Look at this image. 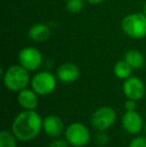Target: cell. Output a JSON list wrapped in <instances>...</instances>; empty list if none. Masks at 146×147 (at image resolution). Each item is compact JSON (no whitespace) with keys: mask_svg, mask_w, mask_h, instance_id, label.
Returning <instances> with one entry per match:
<instances>
[{"mask_svg":"<svg viewBox=\"0 0 146 147\" xmlns=\"http://www.w3.org/2000/svg\"><path fill=\"white\" fill-rule=\"evenodd\" d=\"M43 127V119L35 110H23L14 117L11 131L19 141L35 139Z\"/></svg>","mask_w":146,"mask_h":147,"instance_id":"6da1fadb","label":"cell"},{"mask_svg":"<svg viewBox=\"0 0 146 147\" xmlns=\"http://www.w3.org/2000/svg\"><path fill=\"white\" fill-rule=\"evenodd\" d=\"M2 79L5 88L13 92H19L27 88L31 81L29 71L21 65H12L2 73Z\"/></svg>","mask_w":146,"mask_h":147,"instance_id":"7a4b0ae2","label":"cell"},{"mask_svg":"<svg viewBox=\"0 0 146 147\" xmlns=\"http://www.w3.org/2000/svg\"><path fill=\"white\" fill-rule=\"evenodd\" d=\"M121 28L127 36L141 39L146 36V15L144 13H131L124 16Z\"/></svg>","mask_w":146,"mask_h":147,"instance_id":"3957f363","label":"cell"},{"mask_svg":"<svg viewBox=\"0 0 146 147\" xmlns=\"http://www.w3.org/2000/svg\"><path fill=\"white\" fill-rule=\"evenodd\" d=\"M65 140L72 147H84L91 140V134L85 124L73 122L66 127L64 132Z\"/></svg>","mask_w":146,"mask_h":147,"instance_id":"277c9868","label":"cell"},{"mask_svg":"<svg viewBox=\"0 0 146 147\" xmlns=\"http://www.w3.org/2000/svg\"><path fill=\"white\" fill-rule=\"evenodd\" d=\"M30 85L38 95L47 96L56 89V77L48 71L37 72L32 76Z\"/></svg>","mask_w":146,"mask_h":147,"instance_id":"5b68a950","label":"cell"},{"mask_svg":"<svg viewBox=\"0 0 146 147\" xmlns=\"http://www.w3.org/2000/svg\"><path fill=\"white\" fill-rule=\"evenodd\" d=\"M116 112L111 106H101L97 108L91 115L92 127L97 131H106L116 121Z\"/></svg>","mask_w":146,"mask_h":147,"instance_id":"8992f818","label":"cell"},{"mask_svg":"<svg viewBox=\"0 0 146 147\" xmlns=\"http://www.w3.org/2000/svg\"><path fill=\"white\" fill-rule=\"evenodd\" d=\"M42 59L40 51L32 46L24 47L18 53L19 64L29 72L36 71L42 64Z\"/></svg>","mask_w":146,"mask_h":147,"instance_id":"52a82bcc","label":"cell"},{"mask_svg":"<svg viewBox=\"0 0 146 147\" xmlns=\"http://www.w3.org/2000/svg\"><path fill=\"white\" fill-rule=\"evenodd\" d=\"M122 90L127 99L140 100L146 95V84L136 76H130L124 80Z\"/></svg>","mask_w":146,"mask_h":147,"instance_id":"ba28073f","label":"cell"},{"mask_svg":"<svg viewBox=\"0 0 146 147\" xmlns=\"http://www.w3.org/2000/svg\"><path fill=\"white\" fill-rule=\"evenodd\" d=\"M122 128L131 135H138L144 129V121L141 114L136 110L126 111L121 118Z\"/></svg>","mask_w":146,"mask_h":147,"instance_id":"9c48e42d","label":"cell"},{"mask_svg":"<svg viewBox=\"0 0 146 147\" xmlns=\"http://www.w3.org/2000/svg\"><path fill=\"white\" fill-rule=\"evenodd\" d=\"M64 122L59 116L55 114L47 115L43 118V127L42 130L45 134L52 138H58L65 132Z\"/></svg>","mask_w":146,"mask_h":147,"instance_id":"30bf717a","label":"cell"},{"mask_svg":"<svg viewBox=\"0 0 146 147\" xmlns=\"http://www.w3.org/2000/svg\"><path fill=\"white\" fill-rule=\"evenodd\" d=\"M57 79L63 83H73L79 78L80 69L71 62L63 63L57 68Z\"/></svg>","mask_w":146,"mask_h":147,"instance_id":"8fae6325","label":"cell"},{"mask_svg":"<svg viewBox=\"0 0 146 147\" xmlns=\"http://www.w3.org/2000/svg\"><path fill=\"white\" fill-rule=\"evenodd\" d=\"M17 102L24 110H35L38 106V94L32 88H25L17 92Z\"/></svg>","mask_w":146,"mask_h":147,"instance_id":"7c38bea8","label":"cell"},{"mask_svg":"<svg viewBox=\"0 0 146 147\" xmlns=\"http://www.w3.org/2000/svg\"><path fill=\"white\" fill-rule=\"evenodd\" d=\"M50 28L45 23H35L28 30V36L34 42H44L50 37Z\"/></svg>","mask_w":146,"mask_h":147,"instance_id":"4fadbf2b","label":"cell"},{"mask_svg":"<svg viewBox=\"0 0 146 147\" xmlns=\"http://www.w3.org/2000/svg\"><path fill=\"white\" fill-rule=\"evenodd\" d=\"M124 60L132 67V69H140L146 64L143 54L137 49H129L124 54Z\"/></svg>","mask_w":146,"mask_h":147,"instance_id":"5bb4252c","label":"cell"},{"mask_svg":"<svg viewBox=\"0 0 146 147\" xmlns=\"http://www.w3.org/2000/svg\"><path fill=\"white\" fill-rule=\"evenodd\" d=\"M113 72L118 79L125 80L130 77L132 74V67L123 59L115 63L114 67H113Z\"/></svg>","mask_w":146,"mask_h":147,"instance_id":"9a60e30c","label":"cell"},{"mask_svg":"<svg viewBox=\"0 0 146 147\" xmlns=\"http://www.w3.org/2000/svg\"><path fill=\"white\" fill-rule=\"evenodd\" d=\"M17 141L12 131L9 130H2L0 132V147H17Z\"/></svg>","mask_w":146,"mask_h":147,"instance_id":"2e32d148","label":"cell"},{"mask_svg":"<svg viewBox=\"0 0 146 147\" xmlns=\"http://www.w3.org/2000/svg\"><path fill=\"white\" fill-rule=\"evenodd\" d=\"M84 7L83 0H67L66 1V9L70 13H79Z\"/></svg>","mask_w":146,"mask_h":147,"instance_id":"e0dca14e","label":"cell"},{"mask_svg":"<svg viewBox=\"0 0 146 147\" xmlns=\"http://www.w3.org/2000/svg\"><path fill=\"white\" fill-rule=\"evenodd\" d=\"M109 142V136L105 131H98V133L95 136V143L99 146H105Z\"/></svg>","mask_w":146,"mask_h":147,"instance_id":"ac0fdd59","label":"cell"},{"mask_svg":"<svg viewBox=\"0 0 146 147\" xmlns=\"http://www.w3.org/2000/svg\"><path fill=\"white\" fill-rule=\"evenodd\" d=\"M128 147H146V136L138 135L134 137L129 142Z\"/></svg>","mask_w":146,"mask_h":147,"instance_id":"d6986e66","label":"cell"},{"mask_svg":"<svg viewBox=\"0 0 146 147\" xmlns=\"http://www.w3.org/2000/svg\"><path fill=\"white\" fill-rule=\"evenodd\" d=\"M68 142L65 139H59V138H56V139L52 140L50 142V144L48 145V147H68Z\"/></svg>","mask_w":146,"mask_h":147,"instance_id":"ffe728a7","label":"cell"},{"mask_svg":"<svg viewBox=\"0 0 146 147\" xmlns=\"http://www.w3.org/2000/svg\"><path fill=\"white\" fill-rule=\"evenodd\" d=\"M137 101L136 100H133V99H127L124 103V107H125V110L126 111H133V110H136V107H137Z\"/></svg>","mask_w":146,"mask_h":147,"instance_id":"44dd1931","label":"cell"},{"mask_svg":"<svg viewBox=\"0 0 146 147\" xmlns=\"http://www.w3.org/2000/svg\"><path fill=\"white\" fill-rule=\"evenodd\" d=\"M88 3L90 4H99V3H102L104 0H87Z\"/></svg>","mask_w":146,"mask_h":147,"instance_id":"7402d4cb","label":"cell"},{"mask_svg":"<svg viewBox=\"0 0 146 147\" xmlns=\"http://www.w3.org/2000/svg\"><path fill=\"white\" fill-rule=\"evenodd\" d=\"M143 11H144V12H143V13H144L145 15H146V2L144 3V6H143Z\"/></svg>","mask_w":146,"mask_h":147,"instance_id":"603a6c76","label":"cell"}]
</instances>
